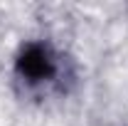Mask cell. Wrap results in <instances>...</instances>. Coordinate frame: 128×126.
Listing matches in <instances>:
<instances>
[{
  "label": "cell",
  "instance_id": "1",
  "mask_svg": "<svg viewBox=\"0 0 128 126\" xmlns=\"http://www.w3.org/2000/svg\"><path fill=\"white\" fill-rule=\"evenodd\" d=\"M20 74L32 82V84H40V82H49V79L57 74V64L52 59L47 49L42 45H30V47L22 52L20 57Z\"/></svg>",
  "mask_w": 128,
  "mask_h": 126
}]
</instances>
